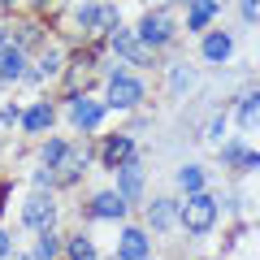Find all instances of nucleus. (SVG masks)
<instances>
[{
  "mask_svg": "<svg viewBox=\"0 0 260 260\" xmlns=\"http://www.w3.org/2000/svg\"><path fill=\"white\" fill-rule=\"evenodd\" d=\"M52 217H56V204H52V195H48V191H35L26 204H22V221H26L30 230H48Z\"/></svg>",
  "mask_w": 260,
  "mask_h": 260,
  "instance_id": "nucleus-3",
  "label": "nucleus"
},
{
  "mask_svg": "<svg viewBox=\"0 0 260 260\" xmlns=\"http://www.w3.org/2000/svg\"><path fill=\"white\" fill-rule=\"evenodd\" d=\"M217 5H221V0H195V5H191V18H186V26H191V30H204L208 18L217 13Z\"/></svg>",
  "mask_w": 260,
  "mask_h": 260,
  "instance_id": "nucleus-15",
  "label": "nucleus"
},
{
  "mask_svg": "<svg viewBox=\"0 0 260 260\" xmlns=\"http://www.w3.org/2000/svg\"><path fill=\"white\" fill-rule=\"evenodd\" d=\"M117 256L121 260H143V256H148V234H143V230H126L121 243H117Z\"/></svg>",
  "mask_w": 260,
  "mask_h": 260,
  "instance_id": "nucleus-14",
  "label": "nucleus"
},
{
  "mask_svg": "<svg viewBox=\"0 0 260 260\" xmlns=\"http://www.w3.org/2000/svg\"><path fill=\"white\" fill-rule=\"evenodd\" d=\"M139 100H143V83L135 74L113 70V78H109V104H113V109H135Z\"/></svg>",
  "mask_w": 260,
  "mask_h": 260,
  "instance_id": "nucleus-2",
  "label": "nucleus"
},
{
  "mask_svg": "<svg viewBox=\"0 0 260 260\" xmlns=\"http://www.w3.org/2000/svg\"><path fill=\"white\" fill-rule=\"evenodd\" d=\"M221 130H225V117H221V113H217V117H213V121H208V139H213V143H217V139H221Z\"/></svg>",
  "mask_w": 260,
  "mask_h": 260,
  "instance_id": "nucleus-25",
  "label": "nucleus"
},
{
  "mask_svg": "<svg viewBox=\"0 0 260 260\" xmlns=\"http://www.w3.org/2000/svg\"><path fill=\"white\" fill-rule=\"evenodd\" d=\"M91 217H104V221H117V217H126V200H121L117 191H100L91 200Z\"/></svg>",
  "mask_w": 260,
  "mask_h": 260,
  "instance_id": "nucleus-9",
  "label": "nucleus"
},
{
  "mask_svg": "<svg viewBox=\"0 0 260 260\" xmlns=\"http://www.w3.org/2000/svg\"><path fill=\"white\" fill-rule=\"evenodd\" d=\"M5 256H9V234L0 230V260H5Z\"/></svg>",
  "mask_w": 260,
  "mask_h": 260,
  "instance_id": "nucleus-27",
  "label": "nucleus"
},
{
  "mask_svg": "<svg viewBox=\"0 0 260 260\" xmlns=\"http://www.w3.org/2000/svg\"><path fill=\"white\" fill-rule=\"evenodd\" d=\"M243 169H260V152H243Z\"/></svg>",
  "mask_w": 260,
  "mask_h": 260,
  "instance_id": "nucleus-26",
  "label": "nucleus"
},
{
  "mask_svg": "<svg viewBox=\"0 0 260 260\" xmlns=\"http://www.w3.org/2000/svg\"><path fill=\"white\" fill-rule=\"evenodd\" d=\"M65 256H70V260H95V247H91V239H87V234H70Z\"/></svg>",
  "mask_w": 260,
  "mask_h": 260,
  "instance_id": "nucleus-17",
  "label": "nucleus"
},
{
  "mask_svg": "<svg viewBox=\"0 0 260 260\" xmlns=\"http://www.w3.org/2000/svg\"><path fill=\"white\" fill-rule=\"evenodd\" d=\"M239 9H243V18H247V22H260V0H243Z\"/></svg>",
  "mask_w": 260,
  "mask_h": 260,
  "instance_id": "nucleus-24",
  "label": "nucleus"
},
{
  "mask_svg": "<svg viewBox=\"0 0 260 260\" xmlns=\"http://www.w3.org/2000/svg\"><path fill=\"white\" fill-rule=\"evenodd\" d=\"M56 70H61V52H56V48H48V52H44V56H39V61H35V65H30L26 74H30V78H52V74H56Z\"/></svg>",
  "mask_w": 260,
  "mask_h": 260,
  "instance_id": "nucleus-16",
  "label": "nucleus"
},
{
  "mask_svg": "<svg viewBox=\"0 0 260 260\" xmlns=\"http://www.w3.org/2000/svg\"><path fill=\"white\" fill-rule=\"evenodd\" d=\"M251 121H260V91L239 100V126H251Z\"/></svg>",
  "mask_w": 260,
  "mask_h": 260,
  "instance_id": "nucleus-19",
  "label": "nucleus"
},
{
  "mask_svg": "<svg viewBox=\"0 0 260 260\" xmlns=\"http://www.w3.org/2000/svg\"><path fill=\"white\" fill-rule=\"evenodd\" d=\"M65 152H70V148H65L61 139H48V143H44V169H61Z\"/></svg>",
  "mask_w": 260,
  "mask_h": 260,
  "instance_id": "nucleus-20",
  "label": "nucleus"
},
{
  "mask_svg": "<svg viewBox=\"0 0 260 260\" xmlns=\"http://www.w3.org/2000/svg\"><path fill=\"white\" fill-rule=\"evenodd\" d=\"M100 117H104V104L87 100V95H74V100H70V121H74L78 130H95Z\"/></svg>",
  "mask_w": 260,
  "mask_h": 260,
  "instance_id": "nucleus-6",
  "label": "nucleus"
},
{
  "mask_svg": "<svg viewBox=\"0 0 260 260\" xmlns=\"http://www.w3.org/2000/svg\"><path fill=\"white\" fill-rule=\"evenodd\" d=\"M174 39V22H169V13H143L139 22V44L143 48H156V44H169Z\"/></svg>",
  "mask_w": 260,
  "mask_h": 260,
  "instance_id": "nucleus-4",
  "label": "nucleus"
},
{
  "mask_svg": "<svg viewBox=\"0 0 260 260\" xmlns=\"http://www.w3.org/2000/svg\"><path fill=\"white\" fill-rule=\"evenodd\" d=\"M5 5H13V0H5Z\"/></svg>",
  "mask_w": 260,
  "mask_h": 260,
  "instance_id": "nucleus-29",
  "label": "nucleus"
},
{
  "mask_svg": "<svg viewBox=\"0 0 260 260\" xmlns=\"http://www.w3.org/2000/svg\"><path fill=\"white\" fill-rule=\"evenodd\" d=\"M0 44H5V26H0Z\"/></svg>",
  "mask_w": 260,
  "mask_h": 260,
  "instance_id": "nucleus-28",
  "label": "nucleus"
},
{
  "mask_svg": "<svg viewBox=\"0 0 260 260\" xmlns=\"http://www.w3.org/2000/svg\"><path fill=\"white\" fill-rule=\"evenodd\" d=\"M178 182H182L186 191H204V169L200 165H182L178 169Z\"/></svg>",
  "mask_w": 260,
  "mask_h": 260,
  "instance_id": "nucleus-21",
  "label": "nucleus"
},
{
  "mask_svg": "<svg viewBox=\"0 0 260 260\" xmlns=\"http://www.w3.org/2000/svg\"><path fill=\"white\" fill-rule=\"evenodd\" d=\"M22 74H26V52H22V44H0V78L13 83Z\"/></svg>",
  "mask_w": 260,
  "mask_h": 260,
  "instance_id": "nucleus-7",
  "label": "nucleus"
},
{
  "mask_svg": "<svg viewBox=\"0 0 260 260\" xmlns=\"http://www.w3.org/2000/svg\"><path fill=\"white\" fill-rule=\"evenodd\" d=\"M169 87H174V91H186V87H191V74H186V70H174V74H169Z\"/></svg>",
  "mask_w": 260,
  "mask_h": 260,
  "instance_id": "nucleus-23",
  "label": "nucleus"
},
{
  "mask_svg": "<svg viewBox=\"0 0 260 260\" xmlns=\"http://www.w3.org/2000/svg\"><path fill=\"white\" fill-rule=\"evenodd\" d=\"M52 126V109L48 104H35V109H26V117H22V130H48Z\"/></svg>",
  "mask_w": 260,
  "mask_h": 260,
  "instance_id": "nucleus-18",
  "label": "nucleus"
},
{
  "mask_svg": "<svg viewBox=\"0 0 260 260\" xmlns=\"http://www.w3.org/2000/svg\"><path fill=\"white\" fill-rule=\"evenodd\" d=\"M100 22L113 30V26H117V13H109L104 5H83V9H78V26H83V30H100Z\"/></svg>",
  "mask_w": 260,
  "mask_h": 260,
  "instance_id": "nucleus-12",
  "label": "nucleus"
},
{
  "mask_svg": "<svg viewBox=\"0 0 260 260\" xmlns=\"http://www.w3.org/2000/svg\"><path fill=\"white\" fill-rule=\"evenodd\" d=\"M100 156H104V165H109V169H117V165H126V160L135 156V143H130L126 135H113V139L104 143V152H100Z\"/></svg>",
  "mask_w": 260,
  "mask_h": 260,
  "instance_id": "nucleus-11",
  "label": "nucleus"
},
{
  "mask_svg": "<svg viewBox=\"0 0 260 260\" xmlns=\"http://www.w3.org/2000/svg\"><path fill=\"white\" fill-rule=\"evenodd\" d=\"M143 260H152V256H143Z\"/></svg>",
  "mask_w": 260,
  "mask_h": 260,
  "instance_id": "nucleus-30",
  "label": "nucleus"
},
{
  "mask_svg": "<svg viewBox=\"0 0 260 260\" xmlns=\"http://www.w3.org/2000/svg\"><path fill=\"white\" fill-rule=\"evenodd\" d=\"M178 221H182L186 234H208L217 225V200L208 191H191L182 204H178Z\"/></svg>",
  "mask_w": 260,
  "mask_h": 260,
  "instance_id": "nucleus-1",
  "label": "nucleus"
},
{
  "mask_svg": "<svg viewBox=\"0 0 260 260\" xmlns=\"http://www.w3.org/2000/svg\"><path fill=\"white\" fill-rule=\"evenodd\" d=\"M117 195L121 200H139L143 195V165H139V156H130L126 165H117Z\"/></svg>",
  "mask_w": 260,
  "mask_h": 260,
  "instance_id": "nucleus-5",
  "label": "nucleus"
},
{
  "mask_svg": "<svg viewBox=\"0 0 260 260\" xmlns=\"http://www.w3.org/2000/svg\"><path fill=\"white\" fill-rule=\"evenodd\" d=\"M230 52H234V39L225 35V30H213V35H204V61L221 65V61H230Z\"/></svg>",
  "mask_w": 260,
  "mask_h": 260,
  "instance_id": "nucleus-10",
  "label": "nucleus"
},
{
  "mask_svg": "<svg viewBox=\"0 0 260 260\" xmlns=\"http://www.w3.org/2000/svg\"><path fill=\"white\" fill-rule=\"evenodd\" d=\"M56 256V239H52V234H39V243H35V260H52Z\"/></svg>",
  "mask_w": 260,
  "mask_h": 260,
  "instance_id": "nucleus-22",
  "label": "nucleus"
},
{
  "mask_svg": "<svg viewBox=\"0 0 260 260\" xmlns=\"http://www.w3.org/2000/svg\"><path fill=\"white\" fill-rule=\"evenodd\" d=\"M174 221H178V204L174 200H152L148 204V225L152 230H169Z\"/></svg>",
  "mask_w": 260,
  "mask_h": 260,
  "instance_id": "nucleus-13",
  "label": "nucleus"
},
{
  "mask_svg": "<svg viewBox=\"0 0 260 260\" xmlns=\"http://www.w3.org/2000/svg\"><path fill=\"white\" fill-rule=\"evenodd\" d=\"M113 48H117L126 61H135V65H148V48L139 44V35H130L126 26H113Z\"/></svg>",
  "mask_w": 260,
  "mask_h": 260,
  "instance_id": "nucleus-8",
  "label": "nucleus"
}]
</instances>
